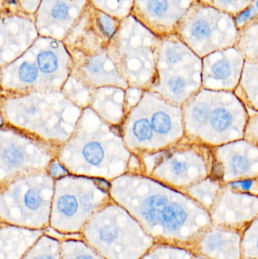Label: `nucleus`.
Masks as SVG:
<instances>
[{
    "mask_svg": "<svg viewBox=\"0 0 258 259\" xmlns=\"http://www.w3.org/2000/svg\"><path fill=\"white\" fill-rule=\"evenodd\" d=\"M224 184L214 176H210L188 188L192 196L201 201H212L221 192Z\"/></svg>",
    "mask_w": 258,
    "mask_h": 259,
    "instance_id": "ddd939ff",
    "label": "nucleus"
},
{
    "mask_svg": "<svg viewBox=\"0 0 258 259\" xmlns=\"http://www.w3.org/2000/svg\"><path fill=\"white\" fill-rule=\"evenodd\" d=\"M96 9L116 19L124 20L133 11L135 0H91Z\"/></svg>",
    "mask_w": 258,
    "mask_h": 259,
    "instance_id": "f8f14e48",
    "label": "nucleus"
},
{
    "mask_svg": "<svg viewBox=\"0 0 258 259\" xmlns=\"http://www.w3.org/2000/svg\"><path fill=\"white\" fill-rule=\"evenodd\" d=\"M64 1L71 2V3H79V4L86 5L87 0H64Z\"/></svg>",
    "mask_w": 258,
    "mask_h": 259,
    "instance_id": "5701e85b",
    "label": "nucleus"
},
{
    "mask_svg": "<svg viewBox=\"0 0 258 259\" xmlns=\"http://www.w3.org/2000/svg\"><path fill=\"white\" fill-rule=\"evenodd\" d=\"M185 137L210 147L244 138L249 113L235 91L201 88L183 106Z\"/></svg>",
    "mask_w": 258,
    "mask_h": 259,
    "instance_id": "f257e3e1",
    "label": "nucleus"
},
{
    "mask_svg": "<svg viewBox=\"0 0 258 259\" xmlns=\"http://www.w3.org/2000/svg\"><path fill=\"white\" fill-rule=\"evenodd\" d=\"M42 0H16L21 10L25 14H36Z\"/></svg>",
    "mask_w": 258,
    "mask_h": 259,
    "instance_id": "aec40b11",
    "label": "nucleus"
},
{
    "mask_svg": "<svg viewBox=\"0 0 258 259\" xmlns=\"http://www.w3.org/2000/svg\"><path fill=\"white\" fill-rule=\"evenodd\" d=\"M42 235L43 230L30 229L2 223L0 259H22Z\"/></svg>",
    "mask_w": 258,
    "mask_h": 259,
    "instance_id": "0eeeda50",
    "label": "nucleus"
},
{
    "mask_svg": "<svg viewBox=\"0 0 258 259\" xmlns=\"http://www.w3.org/2000/svg\"><path fill=\"white\" fill-rule=\"evenodd\" d=\"M212 176L224 184L258 177V145L245 139L212 148Z\"/></svg>",
    "mask_w": 258,
    "mask_h": 259,
    "instance_id": "20e7f679",
    "label": "nucleus"
},
{
    "mask_svg": "<svg viewBox=\"0 0 258 259\" xmlns=\"http://www.w3.org/2000/svg\"><path fill=\"white\" fill-rule=\"evenodd\" d=\"M235 93L245 103L248 111L258 112V60L245 62L240 81Z\"/></svg>",
    "mask_w": 258,
    "mask_h": 259,
    "instance_id": "1a4fd4ad",
    "label": "nucleus"
},
{
    "mask_svg": "<svg viewBox=\"0 0 258 259\" xmlns=\"http://www.w3.org/2000/svg\"><path fill=\"white\" fill-rule=\"evenodd\" d=\"M244 139L258 145V112L248 118Z\"/></svg>",
    "mask_w": 258,
    "mask_h": 259,
    "instance_id": "6ab92c4d",
    "label": "nucleus"
},
{
    "mask_svg": "<svg viewBox=\"0 0 258 259\" xmlns=\"http://www.w3.org/2000/svg\"><path fill=\"white\" fill-rule=\"evenodd\" d=\"M160 160V175L177 187L189 188L213 174L212 148L186 137Z\"/></svg>",
    "mask_w": 258,
    "mask_h": 259,
    "instance_id": "7ed1b4c3",
    "label": "nucleus"
},
{
    "mask_svg": "<svg viewBox=\"0 0 258 259\" xmlns=\"http://www.w3.org/2000/svg\"><path fill=\"white\" fill-rule=\"evenodd\" d=\"M192 35L197 39H204L209 38L212 34V26L209 21L202 18L196 20L192 24Z\"/></svg>",
    "mask_w": 258,
    "mask_h": 259,
    "instance_id": "a211bd4d",
    "label": "nucleus"
},
{
    "mask_svg": "<svg viewBox=\"0 0 258 259\" xmlns=\"http://www.w3.org/2000/svg\"><path fill=\"white\" fill-rule=\"evenodd\" d=\"M132 132L134 138L139 143H142L151 142L156 136L151 121L147 118L136 120L133 124Z\"/></svg>",
    "mask_w": 258,
    "mask_h": 259,
    "instance_id": "2eb2a0df",
    "label": "nucleus"
},
{
    "mask_svg": "<svg viewBox=\"0 0 258 259\" xmlns=\"http://www.w3.org/2000/svg\"><path fill=\"white\" fill-rule=\"evenodd\" d=\"M60 243L62 259H106L83 240H65Z\"/></svg>",
    "mask_w": 258,
    "mask_h": 259,
    "instance_id": "9d476101",
    "label": "nucleus"
},
{
    "mask_svg": "<svg viewBox=\"0 0 258 259\" xmlns=\"http://www.w3.org/2000/svg\"><path fill=\"white\" fill-rule=\"evenodd\" d=\"M257 8H258V3H257Z\"/></svg>",
    "mask_w": 258,
    "mask_h": 259,
    "instance_id": "393cba45",
    "label": "nucleus"
},
{
    "mask_svg": "<svg viewBox=\"0 0 258 259\" xmlns=\"http://www.w3.org/2000/svg\"><path fill=\"white\" fill-rule=\"evenodd\" d=\"M1 47L25 49L37 38L36 23L28 17L6 14L1 20Z\"/></svg>",
    "mask_w": 258,
    "mask_h": 259,
    "instance_id": "6e6552de",
    "label": "nucleus"
},
{
    "mask_svg": "<svg viewBox=\"0 0 258 259\" xmlns=\"http://www.w3.org/2000/svg\"><path fill=\"white\" fill-rule=\"evenodd\" d=\"M192 59L187 52L178 44H171L164 48L162 62L166 66L177 65Z\"/></svg>",
    "mask_w": 258,
    "mask_h": 259,
    "instance_id": "4468645a",
    "label": "nucleus"
},
{
    "mask_svg": "<svg viewBox=\"0 0 258 259\" xmlns=\"http://www.w3.org/2000/svg\"><path fill=\"white\" fill-rule=\"evenodd\" d=\"M51 174L54 176H60V175L65 174V170L62 166L59 165V164H55V165L51 166Z\"/></svg>",
    "mask_w": 258,
    "mask_h": 259,
    "instance_id": "4be33fe9",
    "label": "nucleus"
},
{
    "mask_svg": "<svg viewBox=\"0 0 258 259\" xmlns=\"http://www.w3.org/2000/svg\"><path fill=\"white\" fill-rule=\"evenodd\" d=\"M18 77L25 83H32L38 77V66L32 61L26 60L21 62L18 67Z\"/></svg>",
    "mask_w": 258,
    "mask_h": 259,
    "instance_id": "dca6fc26",
    "label": "nucleus"
},
{
    "mask_svg": "<svg viewBox=\"0 0 258 259\" xmlns=\"http://www.w3.org/2000/svg\"><path fill=\"white\" fill-rule=\"evenodd\" d=\"M162 252L158 248H151L145 255H144L140 259H165L162 258Z\"/></svg>",
    "mask_w": 258,
    "mask_h": 259,
    "instance_id": "412c9836",
    "label": "nucleus"
},
{
    "mask_svg": "<svg viewBox=\"0 0 258 259\" xmlns=\"http://www.w3.org/2000/svg\"><path fill=\"white\" fill-rule=\"evenodd\" d=\"M22 259H62L61 243L44 234Z\"/></svg>",
    "mask_w": 258,
    "mask_h": 259,
    "instance_id": "9b49d317",
    "label": "nucleus"
},
{
    "mask_svg": "<svg viewBox=\"0 0 258 259\" xmlns=\"http://www.w3.org/2000/svg\"><path fill=\"white\" fill-rule=\"evenodd\" d=\"M86 5L64 0H42L36 13L38 33L42 37L62 39L77 23Z\"/></svg>",
    "mask_w": 258,
    "mask_h": 259,
    "instance_id": "39448f33",
    "label": "nucleus"
},
{
    "mask_svg": "<svg viewBox=\"0 0 258 259\" xmlns=\"http://www.w3.org/2000/svg\"><path fill=\"white\" fill-rule=\"evenodd\" d=\"M80 234L106 259H140L152 248L153 237L130 213L117 206L100 209Z\"/></svg>",
    "mask_w": 258,
    "mask_h": 259,
    "instance_id": "f03ea898",
    "label": "nucleus"
},
{
    "mask_svg": "<svg viewBox=\"0 0 258 259\" xmlns=\"http://www.w3.org/2000/svg\"><path fill=\"white\" fill-rule=\"evenodd\" d=\"M257 248H258V242H257Z\"/></svg>",
    "mask_w": 258,
    "mask_h": 259,
    "instance_id": "b1692460",
    "label": "nucleus"
},
{
    "mask_svg": "<svg viewBox=\"0 0 258 259\" xmlns=\"http://www.w3.org/2000/svg\"><path fill=\"white\" fill-rule=\"evenodd\" d=\"M244 64L240 56H217L202 65V88L235 91L239 86Z\"/></svg>",
    "mask_w": 258,
    "mask_h": 259,
    "instance_id": "423d86ee",
    "label": "nucleus"
},
{
    "mask_svg": "<svg viewBox=\"0 0 258 259\" xmlns=\"http://www.w3.org/2000/svg\"><path fill=\"white\" fill-rule=\"evenodd\" d=\"M83 155L86 161L90 164H98L101 162L104 155L102 148L96 143H91L86 145L83 150Z\"/></svg>",
    "mask_w": 258,
    "mask_h": 259,
    "instance_id": "f3484780",
    "label": "nucleus"
}]
</instances>
